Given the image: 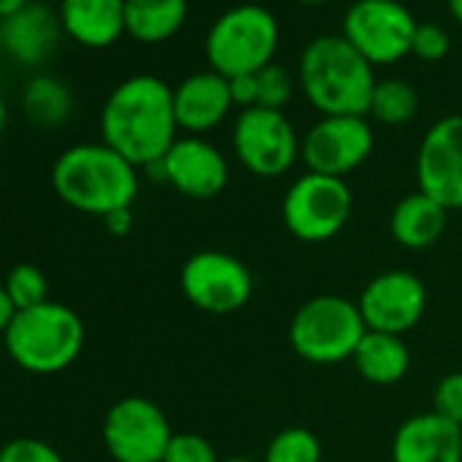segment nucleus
<instances>
[{"label":"nucleus","mask_w":462,"mask_h":462,"mask_svg":"<svg viewBox=\"0 0 462 462\" xmlns=\"http://www.w3.org/2000/svg\"><path fill=\"white\" fill-rule=\"evenodd\" d=\"M6 354L17 367L33 375H55L71 367L85 348V324L63 302H44L17 310L4 335Z\"/></svg>","instance_id":"nucleus-4"},{"label":"nucleus","mask_w":462,"mask_h":462,"mask_svg":"<svg viewBox=\"0 0 462 462\" xmlns=\"http://www.w3.org/2000/svg\"><path fill=\"white\" fill-rule=\"evenodd\" d=\"M174 88L152 74L123 79L101 109V139L136 169L161 161L177 136Z\"/></svg>","instance_id":"nucleus-1"},{"label":"nucleus","mask_w":462,"mask_h":462,"mask_svg":"<svg viewBox=\"0 0 462 462\" xmlns=\"http://www.w3.org/2000/svg\"><path fill=\"white\" fill-rule=\"evenodd\" d=\"M373 144L375 136L365 117L335 115L321 117L316 125H310V131L302 136L300 158L305 161L308 171L346 180V174H351L370 158Z\"/></svg>","instance_id":"nucleus-12"},{"label":"nucleus","mask_w":462,"mask_h":462,"mask_svg":"<svg viewBox=\"0 0 462 462\" xmlns=\"http://www.w3.org/2000/svg\"><path fill=\"white\" fill-rule=\"evenodd\" d=\"M231 147L251 174L273 180L286 174L297 163L302 152V139L283 112L251 106L243 109L235 120Z\"/></svg>","instance_id":"nucleus-9"},{"label":"nucleus","mask_w":462,"mask_h":462,"mask_svg":"<svg viewBox=\"0 0 462 462\" xmlns=\"http://www.w3.org/2000/svg\"><path fill=\"white\" fill-rule=\"evenodd\" d=\"M220 462H262V459H254V457H226Z\"/></svg>","instance_id":"nucleus-38"},{"label":"nucleus","mask_w":462,"mask_h":462,"mask_svg":"<svg viewBox=\"0 0 462 462\" xmlns=\"http://www.w3.org/2000/svg\"><path fill=\"white\" fill-rule=\"evenodd\" d=\"M446 215H448L446 207H440L427 193L413 190L402 196L392 209V217H389L392 237L408 251L432 248L446 228Z\"/></svg>","instance_id":"nucleus-20"},{"label":"nucleus","mask_w":462,"mask_h":462,"mask_svg":"<svg viewBox=\"0 0 462 462\" xmlns=\"http://www.w3.org/2000/svg\"><path fill=\"white\" fill-rule=\"evenodd\" d=\"M262 462H321V440L308 427H286L267 443Z\"/></svg>","instance_id":"nucleus-25"},{"label":"nucleus","mask_w":462,"mask_h":462,"mask_svg":"<svg viewBox=\"0 0 462 462\" xmlns=\"http://www.w3.org/2000/svg\"><path fill=\"white\" fill-rule=\"evenodd\" d=\"M171 435L166 413L139 394L117 400L101 427L104 446L115 462H163Z\"/></svg>","instance_id":"nucleus-11"},{"label":"nucleus","mask_w":462,"mask_h":462,"mask_svg":"<svg viewBox=\"0 0 462 462\" xmlns=\"http://www.w3.org/2000/svg\"><path fill=\"white\" fill-rule=\"evenodd\" d=\"M297 79L305 98L324 117L370 115V101L378 82L373 66L343 36L313 39L302 50Z\"/></svg>","instance_id":"nucleus-3"},{"label":"nucleus","mask_w":462,"mask_h":462,"mask_svg":"<svg viewBox=\"0 0 462 462\" xmlns=\"http://www.w3.org/2000/svg\"><path fill=\"white\" fill-rule=\"evenodd\" d=\"M63 33L88 47L106 50L125 33V0H60Z\"/></svg>","instance_id":"nucleus-19"},{"label":"nucleus","mask_w":462,"mask_h":462,"mask_svg":"<svg viewBox=\"0 0 462 462\" xmlns=\"http://www.w3.org/2000/svg\"><path fill=\"white\" fill-rule=\"evenodd\" d=\"M0 462H66V459L52 443L23 435L0 446Z\"/></svg>","instance_id":"nucleus-29"},{"label":"nucleus","mask_w":462,"mask_h":462,"mask_svg":"<svg viewBox=\"0 0 462 462\" xmlns=\"http://www.w3.org/2000/svg\"><path fill=\"white\" fill-rule=\"evenodd\" d=\"M419 112V93L405 79H378L370 115L383 125H405Z\"/></svg>","instance_id":"nucleus-24"},{"label":"nucleus","mask_w":462,"mask_h":462,"mask_svg":"<svg viewBox=\"0 0 462 462\" xmlns=\"http://www.w3.org/2000/svg\"><path fill=\"white\" fill-rule=\"evenodd\" d=\"M188 20V0H125V33L142 44H163Z\"/></svg>","instance_id":"nucleus-22"},{"label":"nucleus","mask_w":462,"mask_h":462,"mask_svg":"<svg viewBox=\"0 0 462 462\" xmlns=\"http://www.w3.org/2000/svg\"><path fill=\"white\" fill-rule=\"evenodd\" d=\"M101 220H104L109 235H115V237H125L128 231L134 228V212H131V207L128 209H115V212H109Z\"/></svg>","instance_id":"nucleus-33"},{"label":"nucleus","mask_w":462,"mask_h":462,"mask_svg":"<svg viewBox=\"0 0 462 462\" xmlns=\"http://www.w3.org/2000/svg\"><path fill=\"white\" fill-rule=\"evenodd\" d=\"M416 20L400 0H354L343 17V39L375 69L411 55Z\"/></svg>","instance_id":"nucleus-8"},{"label":"nucleus","mask_w":462,"mask_h":462,"mask_svg":"<svg viewBox=\"0 0 462 462\" xmlns=\"http://www.w3.org/2000/svg\"><path fill=\"white\" fill-rule=\"evenodd\" d=\"M12 302L17 310H28V308H36V305H44L50 302V283H47V275L36 267V264H17L6 281H4Z\"/></svg>","instance_id":"nucleus-26"},{"label":"nucleus","mask_w":462,"mask_h":462,"mask_svg":"<svg viewBox=\"0 0 462 462\" xmlns=\"http://www.w3.org/2000/svg\"><path fill=\"white\" fill-rule=\"evenodd\" d=\"M14 316H17V308H14V302H12L6 286L0 283V337L6 335V329H9V324L14 321Z\"/></svg>","instance_id":"nucleus-34"},{"label":"nucleus","mask_w":462,"mask_h":462,"mask_svg":"<svg viewBox=\"0 0 462 462\" xmlns=\"http://www.w3.org/2000/svg\"><path fill=\"white\" fill-rule=\"evenodd\" d=\"M31 4V0H0V23H4L6 17L17 14L20 9H25Z\"/></svg>","instance_id":"nucleus-35"},{"label":"nucleus","mask_w":462,"mask_h":462,"mask_svg":"<svg viewBox=\"0 0 462 462\" xmlns=\"http://www.w3.org/2000/svg\"><path fill=\"white\" fill-rule=\"evenodd\" d=\"M419 190L446 209H462V115L432 123L416 152Z\"/></svg>","instance_id":"nucleus-13"},{"label":"nucleus","mask_w":462,"mask_h":462,"mask_svg":"<svg viewBox=\"0 0 462 462\" xmlns=\"http://www.w3.org/2000/svg\"><path fill=\"white\" fill-rule=\"evenodd\" d=\"M448 50H451V39H448V33L440 25H430L427 23V25L416 28L411 55H416L424 63H438V60H443L448 55Z\"/></svg>","instance_id":"nucleus-31"},{"label":"nucleus","mask_w":462,"mask_h":462,"mask_svg":"<svg viewBox=\"0 0 462 462\" xmlns=\"http://www.w3.org/2000/svg\"><path fill=\"white\" fill-rule=\"evenodd\" d=\"M23 109L28 120L39 128H60L74 112V96L58 77L42 74L25 85Z\"/></svg>","instance_id":"nucleus-23"},{"label":"nucleus","mask_w":462,"mask_h":462,"mask_svg":"<svg viewBox=\"0 0 462 462\" xmlns=\"http://www.w3.org/2000/svg\"><path fill=\"white\" fill-rule=\"evenodd\" d=\"M163 182L188 199H212L228 182V163L207 139L180 136L163 155Z\"/></svg>","instance_id":"nucleus-15"},{"label":"nucleus","mask_w":462,"mask_h":462,"mask_svg":"<svg viewBox=\"0 0 462 462\" xmlns=\"http://www.w3.org/2000/svg\"><path fill=\"white\" fill-rule=\"evenodd\" d=\"M432 411L457 427H462V373H448L438 381L432 392Z\"/></svg>","instance_id":"nucleus-30"},{"label":"nucleus","mask_w":462,"mask_h":462,"mask_svg":"<svg viewBox=\"0 0 462 462\" xmlns=\"http://www.w3.org/2000/svg\"><path fill=\"white\" fill-rule=\"evenodd\" d=\"M4 128H6V101L0 96V136H4Z\"/></svg>","instance_id":"nucleus-37"},{"label":"nucleus","mask_w":462,"mask_h":462,"mask_svg":"<svg viewBox=\"0 0 462 462\" xmlns=\"http://www.w3.org/2000/svg\"><path fill=\"white\" fill-rule=\"evenodd\" d=\"M180 289L196 310L209 316H231L251 302L254 275L237 256L223 251H199L182 264Z\"/></svg>","instance_id":"nucleus-10"},{"label":"nucleus","mask_w":462,"mask_h":462,"mask_svg":"<svg viewBox=\"0 0 462 462\" xmlns=\"http://www.w3.org/2000/svg\"><path fill=\"white\" fill-rule=\"evenodd\" d=\"M351 362L365 381H370L375 386H389V383H397L405 378V373L411 367V354L400 335L367 329L362 343L356 346Z\"/></svg>","instance_id":"nucleus-21"},{"label":"nucleus","mask_w":462,"mask_h":462,"mask_svg":"<svg viewBox=\"0 0 462 462\" xmlns=\"http://www.w3.org/2000/svg\"><path fill=\"white\" fill-rule=\"evenodd\" d=\"M297 4H305V6H324L329 0H297Z\"/></svg>","instance_id":"nucleus-39"},{"label":"nucleus","mask_w":462,"mask_h":462,"mask_svg":"<svg viewBox=\"0 0 462 462\" xmlns=\"http://www.w3.org/2000/svg\"><path fill=\"white\" fill-rule=\"evenodd\" d=\"M278 17L259 4H240L212 23L204 39V55L212 71L235 79L267 69L278 52Z\"/></svg>","instance_id":"nucleus-5"},{"label":"nucleus","mask_w":462,"mask_h":462,"mask_svg":"<svg viewBox=\"0 0 462 462\" xmlns=\"http://www.w3.org/2000/svg\"><path fill=\"white\" fill-rule=\"evenodd\" d=\"M231 106H235V101H231L228 79L212 69L190 74L174 88L177 125L188 131V136H199L217 128L231 112Z\"/></svg>","instance_id":"nucleus-18"},{"label":"nucleus","mask_w":462,"mask_h":462,"mask_svg":"<svg viewBox=\"0 0 462 462\" xmlns=\"http://www.w3.org/2000/svg\"><path fill=\"white\" fill-rule=\"evenodd\" d=\"M52 188L77 212L106 217L134 207L139 169L104 142H85L63 150L52 166Z\"/></svg>","instance_id":"nucleus-2"},{"label":"nucleus","mask_w":462,"mask_h":462,"mask_svg":"<svg viewBox=\"0 0 462 462\" xmlns=\"http://www.w3.org/2000/svg\"><path fill=\"white\" fill-rule=\"evenodd\" d=\"M354 209V193L346 180L305 171L283 196V223L302 243H327L337 237Z\"/></svg>","instance_id":"nucleus-7"},{"label":"nucleus","mask_w":462,"mask_h":462,"mask_svg":"<svg viewBox=\"0 0 462 462\" xmlns=\"http://www.w3.org/2000/svg\"><path fill=\"white\" fill-rule=\"evenodd\" d=\"M392 462H462V427L435 411L416 413L397 427Z\"/></svg>","instance_id":"nucleus-16"},{"label":"nucleus","mask_w":462,"mask_h":462,"mask_svg":"<svg viewBox=\"0 0 462 462\" xmlns=\"http://www.w3.org/2000/svg\"><path fill=\"white\" fill-rule=\"evenodd\" d=\"M365 332L367 324L356 302L337 294H321L294 313L289 340L305 362L337 365L354 356Z\"/></svg>","instance_id":"nucleus-6"},{"label":"nucleus","mask_w":462,"mask_h":462,"mask_svg":"<svg viewBox=\"0 0 462 462\" xmlns=\"http://www.w3.org/2000/svg\"><path fill=\"white\" fill-rule=\"evenodd\" d=\"M356 305L367 329L402 337L421 321L427 308V289L413 273L392 270L375 275L359 294Z\"/></svg>","instance_id":"nucleus-14"},{"label":"nucleus","mask_w":462,"mask_h":462,"mask_svg":"<svg viewBox=\"0 0 462 462\" xmlns=\"http://www.w3.org/2000/svg\"><path fill=\"white\" fill-rule=\"evenodd\" d=\"M228 90H231V101L235 106L243 109H251V106H259V82H256V74H245V77H235L228 79Z\"/></svg>","instance_id":"nucleus-32"},{"label":"nucleus","mask_w":462,"mask_h":462,"mask_svg":"<svg viewBox=\"0 0 462 462\" xmlns=\"http://www.w3.org/2000/svg\"><path fill=\"white\" fill-rule=\"evenodd\" d=\"M163 462H220L215 446L199 432H174Z\"/></svg>","instance_id":"nucleus-28"},{"label":"nucleus","mask_w":462,"mask_h":462,"mask_svg":"<svg viewBox=\"0 0 462 462\" xmlns=\"http://www.w3.org/2000/svg\"><path fill=\"white\" fill-rule=\"evenodd\" d=\"M256 82H259V106L283 112V106L294 96V77L283 66L270 63L256 74Z\"/></svg>","instance_id":"nucleus-27"},{"label":"nucleus","mask_w":462,"mask_h":462,"mask_svg":"<svg viewBox=\"0 0 462 462\" xmlns=\"http://www.w3.org/2000/svg\"><path fill=\"white\" fill-rule=\"evenodd\" d=\"M446 6H448V14L454 17V23L462 25V0H446Z\"/></svg>","instance_id":"nucleus-36"},{"label":"nucleus","mask_w":462,"mask_h":462,"mask_svg":"<svg viewBox=\"0 0 462 462\" xmlns=\"http://www.w3.org/2000/svg\"><path fill=\"white\" fill-rule=\"evenodd\" d=\"M60 14L47 4H28L0 23V44L20 66H42L63 39Z\"/></svg>","instance_id":"nucleus-17"},{"label":"nucleus","mask_w":462,"mask_h":462,"mask_svg":"<svg viewBox=\"0 0 462 462\" xmlns=\"http://www.w3.org/2000/svg\"><path fill=\"white\" fill-rule=\"evenodd\" d=\"M0 55H4V44H0Z\"/></svg>","instance_id":"nucleus-40"}]
</instances>
